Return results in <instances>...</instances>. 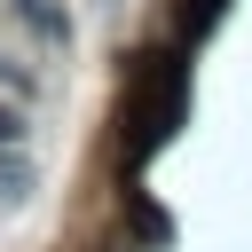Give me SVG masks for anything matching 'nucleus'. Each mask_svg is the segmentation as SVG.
<instances>
[{"mask_svg":"<svg viewBox=\"0 0 252 252\" xmlns=\"http://www.w3.org/2000/svg\"><path fill=\"white\" fill-rule=\"evenodd\" d=\"M126 213H134V228H142L150 244H165V236H173V228H165V213H158V205H150L142 189H126Z\"/></svg>","mask_w":252,"mask_h":252,"instance_id":"7ed1b4c3","label":"nucleus"},{"mask_svg":"<svg viewBox=\"0 0 252 252\" xmlns=\"http://www.w3.org/2000/svg\"><path fill=\"white\" fill-rule=\"evenodd\" d=\"M32 189H39V173H32V158H24V150H0V213H16V205H32Z\"/></svg>","mask_w":252,"mask_h":252,"instance_id":"f03ea898","label":"nucleus"},{"mask_svg":"<svg viewBox=\"0 0 252 252\" xmlns=\"http://www.w3.org/2000/svg\"><path fill=\"white\" fill-rule=\"evenodd\" d=\"M181 102H189L181 55H173V47L134 55V71H126V102H118V126H126V165H142V158H158V150L173 142Z\"/></svg>","mask_w":252,"mask_h":252,"instance_id":"f257e3e1","label":"nucleus"},{"mask_svg":"<svg viewBox=\"0 0 252 252\" xmlns=\"http://www.w3.org/2000/svg\"><path fill=\"white\" fill-rule=\"evenodd\" d=\"M24 134H32V118L16 102H0V150H24Z\"/></svg>","mask_w":252,"mask_h":252,"instance_id":"423d86ee","label":"nucleus"},{"mask_svg":"<svg viewBox=\"0 0 252 252\" xmlns=\"http://www.w3.org/2000/svg\"><path fill=\"white\" fill-rule=\"evenodd\" d=\"M220 8H228V0H181V32H189V39H197V32H213V24H220Z\"/></svg>","mask_w":252,"mask_h":252,"instance_id":"39448f33","label":"nucleus"},{"mask_svg":"<svg viewBox=\"0 0 252 252\" xmlns=\"http://www.w3.org/2000/svg\"><path fill=\"white\" fill-rule=\"evenodd\" d=\"M16 8H24V16L47 32V39H71V16H63V8H47V0H16Z\"/></svg>","mask_w":252,"mask_h":252,"instance_id":"20e7f679","label":"nucleus"},{"mask_svg":"<svg viewBox=\"0 0 252 252\" xmlns=\"http://www.w3.org/2000/svg\"><path fill=\"white\" fill-rule=\"evenodd\" d=\"M0 79H8V87H24V71H16V63H8V55H0Z\"/></svg>","mask_w":252,"mask_h":252,"instance_id":"0eeeda50","label":"nucleus"}]
</instances>
